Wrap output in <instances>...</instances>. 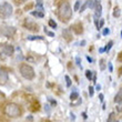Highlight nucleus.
<instances>
[{
  "label": "nucleus",
  "mask_w": 122,
  "mask_h": 122,
  "mask_svg": "<svg viewBox=\"0 0 122 122\" xmlns=\"http://www.w3.org/2000/svg\"><path fill=\"white\" fill-rule=\"evenodd\" d=\"M58 16H59V18H60V20L62 21V22H68V21L71 19V16H72V9H71L69 2L63 1V2L61 3L60 7H59Z\"/></svg>",
  "instance_id": "nucleus-1"
},
{
  "label": "nucleus",
  "mask_w": 122,
  "mask_h": 122,
  "mask_svg": "<svg viewBox=\"0 0 122 122\" xmlns=\"http://www.w3.org/2000/svg\"><path fill=\"white\" fill-rule=\"evenodd\" d=\"M5 113L8 117L17 118V117H19L21 114V110H20V107L18 104H16V103H9L5 108Z\"/></svg>",
  "instance_id": "nucleus-2"
},
{
  "label": "nucleus",
  "mask_w": 122,
  "mask_h": 122,
  "mask_svg": "<svg viewBox=\"0 0 122 122\" xmlns=\"http://www.w3.org/2000/svg\"><path fill=\"white\" fill-rule=\"evenodd\" d=\"M20 74L27 80H32L35 78V70L29 64L22 63L20 66Z\"/></svg>",
  "instance_id": "nucleus-3"
},
{
  "label": "nucleus",
  "mask_w": 122,
  "mask_h": 122,
  "mask_svg": "<svg viewBox=\"0 0 122 122\" xmlns=\"http://www.w3.org/2000/svg\"><path fill=\"white\" fill-rule=\"evenodd\" d=\"M12 6L8 2H3L0 6V16L2 18H8L12 15Z\"/></svg>",
  "instance_id": "nucleus-4"
},
{
  "label": "nucleus",
  "mask_w": 122,
  "mask_h": 122,
  "mask_svg": "<svg viewBox=\"0 0 122 122\" xmlns=\"http://www.w3.org/2000/svg\"><path fill=\"white\" fill-rule=\"evenodd\" d=\"M0 31L3 36H6L7 38H10V37H12L15 35L16 29L13 27H2V28H0Z\"/></svg>",
  "instance_id": "nucleus-5"
},
{
  "label": "nucleus",
  "mask_w": 122,
  "mask_h": 122,
  "mask_svg": "<svg viewBox=\"0 0 122 122\" xmlns=\"http://www.w3.org/2000/svg\"><path fill=\"white\" fill-rule=\"evenodd\" d=\"M13 51H15V48H13L11 45H6L5 47L2 48V53L6 56H12L13 55Z\"/></svg>",
  "instance_id": "nucleus-6"
},
{
  "label": "nucleus",
  "mask_w": 122,
  "mask_h": 122,
  "mask_svg": "<svg viewBox=\"0 0 122 122\" xmlns=\"http://www.w3.org/2000/svg\"><path fill=\"white\" fill-rule=\"evenodd\" d=\"M96 12H94V20L97 19H99L100 17H101V15H102V6L100 5V2L97 3V6H96Z\"/></svg>",
  "instance_id": "nucleus-7"
},
{
  "label": "nucleus",
  "mask_w": 122,
  "mask_h": 122,
  "mask_svg": "<svg viewBox=\"0 0 122 122\" xmlns=\"http://www.w3.org/2000/svg\"><path fill=\"white\" fill-rule=\"evenodd\" d=\"M114 102L116 103L122 102V87L120 88V90L118 91V93H117L116 97H114Z\"/></svg>",
  "instance_id": "nucleus-8"
},
{
  "label": "nucleus",
  "mask_w": 122,
  "mask_h": 122,
  "mask_svg": "<svg viewBox=\"0 0 122 122\" xmlns=\"http://www.w3.org/2000/svg\"><path fill=\"white\" fill-rule=\"evenodd\" d=\"M8 80V76L5 71H0V82L1 83H6Z\"/></svg>",
  "instance_id": "nucleus-9"
},
{
  "label": "nucleus",
  "mask_w": 122,
  "mask_h": 122,
  "mask_svg": "<svg viewBox=\"0 0 122 122\" xmlns=\"http://www.w3.org/2000/svg\"><path fill=\"white\" fill-rule=\"evenodd\" d=\"M98 2H99L98 0H89V1H88V7H89L90 9H94Z\"/></svg>",
  "instance_id": "nucleus-10"
},
{
  "label": "nucleus",
  "mask_w": 122,
  "mask_h": 122,
  "mask_svg": "<svg viewBox=\"0 0 122 122\" xmlns=\"http://www.w3.org/2000/svg\"><path fill=\"white\" fill-rule=\"evenodd\" d=\"M107 122H119L117 121V118H116V113L114 112H111L109 114V117H108V121Z\"/></svg>",
  "instance_id": "nucleus-11"
},
{
  "label": "nucleus",
  "mask_w": 122,
  "mask_h": 122,
  "mask_svg": "<svg viewBox=\"0 0 122 122\" xmlns=\"http://www.w3.org/2000/svg\"><path fill=\"white\" fill-rule=\"evenodd\" d=\"M31 15L33 17H37V18H43V17H45L43 12H42V11H38V10H37V11H32Z\"/></svg>",
  "instance_id": "nucleus-12"
},
{
  "label": "nucleus",
  "mask_w": 122,
  "mask_h": 122,
  "mask_svg": "<svg viewBox=\"0 0 122 122\" xmlns=\"http://www.w3.org/2000/svg\"><path fill=\"white\" fill-rule=\"evenodd\" d=\"M78 98H79V93H78V91L73 90L72 92H71V94H70V99L73 101V100H77Z\"/></svg>",
  "instance_id": "nucleus-13"
},
{
  "label": "nucleus",
  "mask_w": 122,
  "mask_h": 122,
  "mask_svg": "<svg viewBox=\"0 0 122 122\" xmlns=\"http://www.w3.org/2000/svg\"><path fill=\"white\" fill-rule=\"evenodd\" d=\"M28 40H43V37L41 36H29V37H27Z\"/></svg>",
  "instance_id": "nucleus-14"
},
{
  "label": "nucleus",
  "mask_w": 122,
  "mask_h": 122,
  "mask_svg": "<svg viewBox=\"0 0 122 122\" xmlns=\"http://www.w3.org/2000/svg\"><path fill=\"white\" fill-rule=\"evenodd\" d=\"M37 1V9L38 11H42L43 12V5H42V0H36Z\"/></svg>",
  "instance_id": "nucleus-15"
},
{
  "label": "nucleus",
  "mask_w": 122,
  "mask_h": 122,
  "mask_svg": "<svg viewBox=\"0 0 122 122\" xmlns=\"http://www.w3.org/2000/svg\"><path fill=\"white\" fill-rule=\"evenodd\" d=\"M86 77H87V79L89 81H91V80H92V78H93V71L87 70V71H86Z\"/></svg>",
  "instance_id": "nucleus-16"
},
{
  "label": "nucleus",
  "mask_w": 122,
  "mask_h": 122,
  "mask_svg": "<svg viewBox=\"0 0 122 122\" xmlns=\"http://www.w3.org/2000/svg\"><path fill=\"white\" fill-rule=\"evenodd\" d=\"M62 35L66 37V39H67V40H70L71 35H70V32H69V30H67V29L63 30V31H62Z\"/></svg>",
  "instance_id": "nucleus-17"
},
{
  "label": "nucleus",
  "mask_w": 122,
  "mask_h": 122,
  "mask_svg": "<svg viewBox=\"0 0 122 122\" xmlns=\"http://www.w3.org/2000/svg\"><path fill=\"white\" fill-rule=\"evenodd\" d=\"M49 26L51 27L52 29H57V27H58V26H57V22H56L55 20H52V19L49 20Z\"/></svg>",
  "instance_id": "nucleus-18"
},
{
  "label": "nucleus",
  "mask_w": 122,
  "mask_h": 122,
  "mask_svg": "<svg viewBox=\"0 0 122 122\" xmlns=\"http://www.w3.org/2000/svg\"><path fill=\"white\" fill-rule=\"evenodd\" d=\"M112 46H113V41H110L108 45H107V47L104 48V51L106 52H109L110 51V49L112 48Z\"/></svg>",
  "instance_id": "nucleus-19"
},
{
  "label": "nucleus",
  "mask_w": 122,
  "mask_h": 122,
  "mask_svg": "<svg viewBox=\"0 0 122 122\" xmlns=\"http://www.w3.org/2000/svg\"><path fill=\"white\" fill-rule=\"evenodd\" d=\"M80 0H77V1H76V5H74V11H79V9H80Z\"/></svg>",
  "instance_id": "nucleus-20"
},
{
  "label": "nucleus",
  "mask_w": 122,
  "mask_h": 122,
  "mask_svg": "<svg viewBox=\"0 0 122 122\" xmlns=\"http://www.w3.org/2000/svg\"><path fill=\"white\" fill-rule=\"evenodd\" d=\"M64 79H66V83H67V87H71V79L69 78V76H66L64 77Z\"/></svg>",
  "instance_id": "nucleus-21"
},
{
  "label": "nucleus",
  "mask_w": 122,
  "mask_h": 122,
  "mask_svg": "<svg viewBox=\"0 0 122 122\" xmlns=\"http://www.w3.org/2000/svg\"><path fill=\"white\" fill-rule=\"evenodd\" d=\"M104 62H106L104 59H101V60H100V69H101V70H104V69H106V64H104Z\"/></svg>",
  "instance_id": "nucleus-22"
},
{
  "label": "nucleus",
  "mask_w": 122,
  "mask_h": 122,
  "mask_svg": "<svg viewBox=\"0 0 122 122\" xmlns=\"http://www.w3.org/2000/svg\"><path fill=\"white\" fill-rule=\"evenodd\" d=\"M120 16V9L119 8H116V9H114V11H113V17H119Z\"/></svg>",
  "instance_id": "nucleus-23"
},
{
  "label": "nucleus",
  "mask_w": 122,
  "mask_h": 122,
  "mask_svg": "<svg viewBox=\"0 0 122 122\" xmlns=\"http://www.w3.org/2000/svg\"><path fill=\"white\" fill-rule=\"evenodd\" d=\"M87 7H88V1H87L86 3H83L82 6H81V8L79 9V11H81V12H83L84 10H86V8H87Z\"/></svg>",
  "instance_id": "nucleus-24"
},
{
  "label": "nucleus",
  "mask_w": 122,
  "mask_h": 122,
  "mask_svg": "<svg viewBox=\"0 0 122 122\" xmlns=\"http://www.w3.org/2000/svg\"><path fill=\"white\" fill-rule=\"evenodd\" d=\"M76 63H77L78 67H80L81 69H82V66H81V60H80V58H79V57H77V58H76Z\"/></svg>",
  "instance_id": "nucleus-25"
},
{
  "label": "nucleus",
  "mask_w": 122,
  "mask_h": 122,
  "mask_svg": "<svg viewBox=\"0 0 122 122\" xmlns=\"http://www.w3.org/2000/svg\"><path fill=\"white\" fill-rule=\"evenodd\" d=\"M103 25H104V20H103V19H101V20H100V23H99V25H98V28H97V29H98V30H99V29H101V28H102V27H103Z\"/></svg>",
  "instance_id": "nucleus-26"
},
{
  "label": "nucleus",
  "mask_w": 122,
  "mask_h": 122,
  "mask_svg": "<svg viewBox=\"0 0 122 122\" xmlns=\"http://www.w3.org/2000/svg\"><path fill=\"white\" fill-rule=\"evenodd\" d=\"M110 33V29L109 28H104V29H103V31H102V35L103 36H107V35H109Z\"/></svg>",
  "instance_id": "nucleus-27"
},
{
  "label": "nucleus",
  "mask_w": 122,
  "mask_h": 122,
  "mask_svg": "<svg viewBox=\"0 0 122 122\" xmlns=\"http://www.w3.org/2000/svg\"><path fill=\"white\" fill-rule=\"evenodd\" d=\"M93 94H94V89L92 87H89V96L93 97Z\"/></svg>",
  "instance_id": "nucleus-28"
},
{
  "label": "nucleus",
  "mask_w": 122,
  "mask_h": 122,
  "mask_svg": "<svg viewBox=\"0 0 122 122\" xmlns=\"http://www.w3.org/2000/svg\"><path fill=\"white\" fill-rule=\"evenodd\" d=\"M45 32H46V33H47V35L49 36V37H55V33H53V32H51V31H48V30H47V29H45Z\"/></svg>",
  "instance_id": "nucleus-29"
},
{
  "label": "nucleus",
  "mask_w": 122,
  "mask_h": 122,
  "mask_svg": "<svg viewBox=\"0 0 122 122\" xmlns=\"http://www.w3.org/2000/svg\"><path fill=\"white\" fill-rule=\"evenodd\" d=\"M108 67H109V71H110V72H112V71H113V66H112V63H111V62H108Z\"/></svg>",
  "instance_id": "nucleus-30"
},
{
  "label": "nucleus",
  "mask_w": 122,
  "mask_h": 122,
  "mask_svg": "<svg viewBox=\"0 0 122 122\" xmlns=\"http://www.w3.org/2000/svg\"><path fill=\"white\" fill-rule=\"evenodd\" d=\"M48 100H49V101H50V102H51V104H52V106H56V104H57V101H56V100L51 99V98H48Z\"/></svg>",
  "instance_id": "nucleus-31"
},
{
  "label": "nucleus",
  "mask_w": 122,
  "mask_h": 122,
  "mask_svg": "<svg viewBox=\"0 0 122 122\" xmlns=\"http://www.w3.org/2000/svg\"><path fill=\"white\" fill-rule=\"evenodd\" d=\"M103 99H104V96H103L102 93H100V94H99V100H100V102H103Z\"/></svg>",
  "instance_id": "nucleus-32"
},
{
  "label": "nucleus",
  "mask_w": 122,
  "mask_h": 122,
  "mask_svg": "<svg viewBox=\"0 0 122 122\" xmlns=\"http://www.w3.org/2000/svg\"><path fill=\"white\" fill-rule=\"evenodd\" d=\"M70 117H71V120H72V121H74V120H76V116H74L72 112L70 113Z\"/></svg>",
  "instance_id": "nucleus-33"
},
{
  "label": "nucleus",
  "mask_w": 122,
  "mask_h": 122,
  "mask_svg": "<svg viewBox=\"0 0 122 122\" xmlns=\"http://www.w3.org/2000/svg\"><path fill=\"white\" fill-rule=\"evenodd\" d=\"M96 90L97 91H100V90H101V86H100V84H97V86H96Z\"/></svg>",
  "instance_id": "nucleus-34"
},
{
  "label": "nucleus",
  "mask_w": 122,
  "mask_h": 122,
  "mask_svg": "<svg viewBox=\"0 0 122 122\" xmlns=\"http://www.w3.org/2000/svg\"><path fill=\"white\" fill-rule=\"evenodd\" d=\"M87 60L89 61V62H93V59L90 58V57H87Z\"/></svg>",
  "instance_id": "nucleus-35"
},
{
  "label": "nucleus",
  "mask_w": 122,
  "mask_h": 122,
  "mask_svg": "<svg viewBox=\"0 0 122 122\" xmlns=\"http://www.w3.org/2000/svg\"><path fill=\"white\" fill-rule=\"evenodd\" d=\"M82 117H83V119H87V118H88L87 113H86V112H83V113H82Z\"/></svg>",
  "instance_id": "nucleus-36"
},
{
  "label": "nucleus",
  "mask_w": 122,
  "mask_h": 122,
  "mask_svg": "<svg viewBox=\"0 0 122 122\" xmlns=\"http://www.w3.org/2000/svg\"><path fill=\"white\" fill-rule=\"evenodd\" d=\"M80 45H81V47H83V46L86 45V40H82V41H81V43H80Z\"/></svg>",
  "instance_id": "nucleus-37"
},
{
  "label": "nucleus",
  "mask_w": 122,
  "mask_h": 122,
  "mask_svg": "<svg viewBox=\"0 0 122 122\" xmlns=\"http://www.w3.org/2000/svg\"><path fill=\"white\" fill-rule=\"evenodd\" d=\"M121 104H120V107L118 108V111H122V102H120Z\"/></svg>",
  "instance_id": "nucleus-38"
},
{
  "label": "nucleus",
  "mask_w": 122,
  "mask_h": 122,
  "mask_svg": "<svg viewBox=\"0 0 122 122\" xmlns=\"http://www.w3.org/2000/svg\"><path fill=\"white\" fill-rule=\"evenodd\" d=\"M99 52H101V53H102V52H104V48H100L99 49Z\"/></svg>",
  "instance_id": "nucleus-39"
},
{
  "label": "nucleus",
  "mask_w": 122,
  "mask_h": 122,
  "mask_svg": "<svg viewBox=\"0 0 122 122\" xmlns=\"http://www.w3.org/2000/svg\"><path fill=\"white\" fill-rule=\"evenodd\" d=\"M121 38H122V31H121Z\"/></svg>",
  "instance_id": "nucleus-40"
},
{
  "label": "nucleus",
  "mask_w": 122,
  "mask_h": 122,
  "mask_svg": "<svg viewBox=\"0 0 122 122\" xmlns=\"http://www.w3.org/2000/svg\"><path fill=\"white\" fill-rule=\"evenodd\" d=\"M22 1H27V0H22Z\"/></svg>",
  "instance_id": "nucleus-41"
}]
</instances>
